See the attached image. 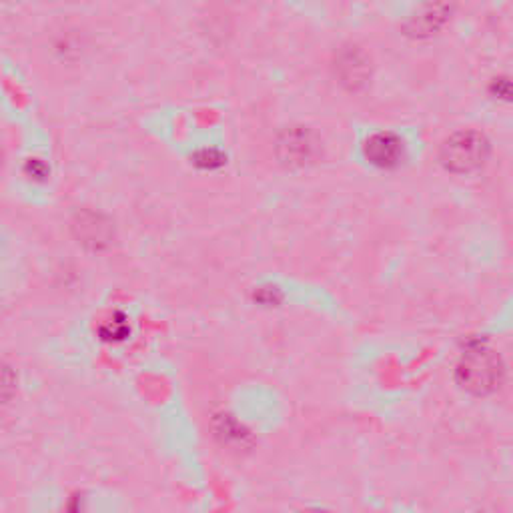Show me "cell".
I'll return each instance as SVG.
<instances>
[{
    "label": "cell",
    "mask_w": 513,
    "mask_h": 513,
    "mask_svg": "<svg viewBox=\"0 0 513 513\" xmlns=\"http://www.w3.org/2000/svg\"><path fill=\"white\" fill-rule=\"evenodd\" d=\"M489 153L487 141L475 131H461L441 147V163L451 173H471L479 169Z\"/></svg>",
    "instance_id": "1"
},
{
    "label": "cell",
    "mask_w": 513,
    "mask_h": 513,
    "mask_svg": "<svg viewBox=\"0 0 513 513\" xmlns=\"http://www.w3.org/2000/svg\"><path fill=\"white\" fill-rule=\"evenodd\" d=\"M457 371H459L461 383L467 389H471L475 393H489L499 383L501 365H499V359L491 351L477 347L463 355Z\"/></svg>",
    "instance_id": "2"
},
{
    "label": "cell",
    "mask_w": 513,
    "mask_h": 513,
    "mask_svg": "<svg viewBox=\"0 0 513 513\" xmlns=\"http://www.w3.org/2000/svg\"><path fill=\"white\" fill-rule=\"evenodd\" d=\"M365 157L371 165L379 169H393L401 165L405 157V145L403 141L393 133H377L371 135L363 145Z\"/></svg>",
    "instance_id": "3"
},
{
    "label": "cell",
    "mask_w": 513,
    "mask_h": 513,
    "mask_svg": "<svg viewBox=\"0 0 513 513\" xmlns=\"http://www.w3.org/2000/svg\"><path fill=\"white\" fill-rule=\"evenodd\" d=\"M99 333L105 341L117 343V341H125L131 333V325L127 323V317L115 313L113 317H109L107 321H103V325L99 327Z\"/></svg>",
    "instance_id": "4"
},
{
    "label": "cell",
    "mask_w": 513,
    "mask_h": 513,
    "mask_svg": "<svg viewBox=\"0 0 513 513\" xmlns=\"http://www.w3.org/2000/svg\"><path fill=\"white\" fill-rule=\"evenodd\" d=\"M195 163L203 169H217L225 163L223 155L217 153V151H201L197 157H195Z\"/></svg>",
    "instance_id": "5"
},
{
    "label": "cell",
    "mask_w": 513,
    "mask_h": 513,
    "mask_svg": "<svg viewBox=\"0 0 513 513\" xmlns=\"http://www.w3.org/2000/svg\"><path fill=\"white\" fill-rule=\"evenodd\" d=\"M27 173H29L33 179H45V177H47V167H45L39 159H31L29 165H27Z\"/></svg>",
    "instance_id": "6"
}]
</instances>
